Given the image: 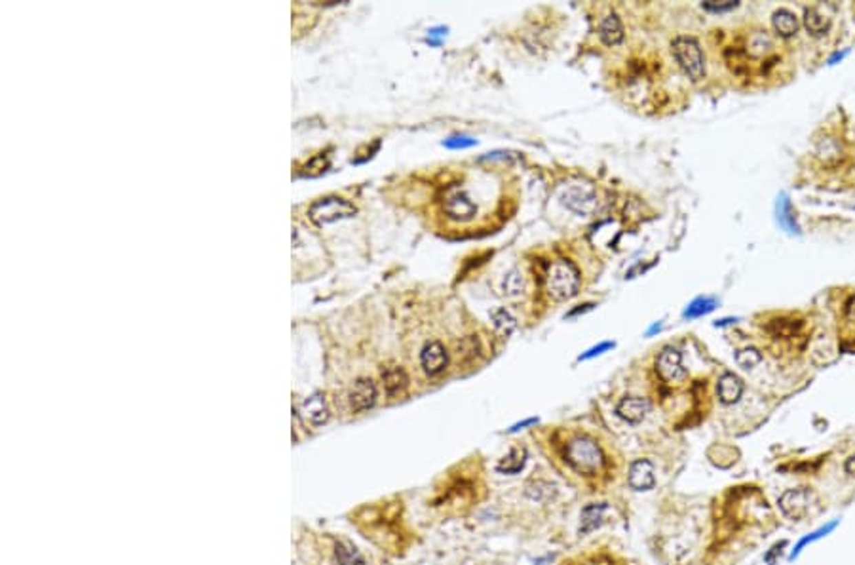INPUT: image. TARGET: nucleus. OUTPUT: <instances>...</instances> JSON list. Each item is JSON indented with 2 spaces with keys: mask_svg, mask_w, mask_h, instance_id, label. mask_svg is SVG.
Returning <instances> with one entry per match:
<instances>
[{
  "mask_svg": "<svg viewBox=\"0 0 855 565\" xmlns=\"http://www.w3.org/2000/svg\"><path fill=\"white\" fill-rule=\"evenodd\" d=\"M580 282H582V276H580L578 267L569 259H557L555 263H551L546 274V289L555 301L572 299L578 294Z\"/></svg>",
  "mask_w": 855,
  "mask_h": 565,
  "instance_id": "nucleus-1",
  "label": "nucleus"
},
{
  "mask_svg": "<svg viewBox=\"0 0 855 565\" xmlns=\"http://www.w3.org/2000/svg\"><path fill=\"white\" fill-rule=\"evenodd\" d=\"M564 457L572 469L586 476L597 474L604 464V457H602L599 444L587 436H576L570 440L564 449Z\"/></svg>",
  "mask_w": 855,
  "mask_h": 565,
  "instance_id": "nucleus-2",
  "label": "nucleus"
},
{
  "mask_svg": "<svg viewBox=\"0 0 855 565\" xmlns=\"http://www.w3.org/2000/svg\"><path fill=\"white\" fill-rule=\"evenodd\" d=\"M673 56L684 74L690 80H701L705 76V56L701 46L694 37H677L671 44Z\"/></svg>",
  "mask_w": 855,
  "mask_h": 565,
  "instance_id": "nucleus-3",
  "label": "nucleus"
},
{
  "mask_svg": "<svg viewBox=\"0 0 855 565\" xmlns=\"http://www.w3.org/2000/svg\"><path fill=\"white\" fill-rule=\"evenodd\" d=\"M356 214L357 207L341 196H325V198L316 200L308 209L310 221H314L319 227L341 221V219H350Z\"/></svg>",
  "mask_w": 855,
  "mask_h": 565,
  "instance_id": "nucleus-4",
  "label": "nucleus"
},
{
  "mask_svg": "<svg viewBox=\"0 0 855 565\" xmlns=\"http://www.w3.org/2000/svg\"><path fill=\"white\" fill-rule=\"evenodd\" d=\"M441 206H443L445 215L451 221H456V223H469V221H474L475 215H477V204H475L472 196L462 187H458V185L449 187L445 191Z\"/></svg>",
  "mask_w": 855,
  "mask_h": 565,
  "instance_id": "nucleus-5",
  "label": "nucleus"
},
{
  "mask_svg": "<svg viewBox=\"0 0 855 565\" xmlns=\"http://www.w3.org/2000/svg\"><path fill=\"white\" fill-rule=\"evenodd\" d=\"M561 204L572 214L576 215H593L599 207V198L597 192L589 187V185H569L564 187L561 192Z\"/></svg>",
  "mask_w": 855,
  "mask_h": 565,
  "instance_id": "nucleus-6",
  "label": "nucleus"
},
{
  "mask_svg": "<svg viewBox=\"0 0 855 565\" xmlns=\"http://www.w3.org/2000/svg\"><path fill=\"white\" fill-rule=\"evenodd\" d=\"M656 371L662 377V381L667 384H679L688 377V371L682 366L681 352L673 347H665L664 351L657 354Z\"/></svg>",
  "mask_w": 855,
  "mask_h": 565,
  "instance_id": "nucleus-7",
  "label": "nucleus"
},
{
  "mask_svg": "<svg viewBox=\"0 0 855 565\" xmlns=\"http://www.w3.org/2000/svg\"><path fill=\"white\" fill-rule=\"evenodd\" d=\"M420 364L424 373L430 377L443 373L445 367L449 364V352L439 341H430L424 345V349L420 352Z\"/></svg>",
  "mask_w": 855,
  "mask_h": 565,
  "instance_id": "nucleus-8",
  "label": "nucleus"
},
{
  "mask_svg": "<svg viewBox=\"0 0 855 565\" xmlns=\"http://www.w3.org/2000/svg\"><path fill=\"white\" fill-rule=\"evenodd\" d=\"M779 508H781L785 516L791 517V520H802L807 514V508H810V491L804 487L787 489L779 497Z\"/></svg>",
  "mask_w": 855,
  "mask_h": 565,
  "instance_id": "nucleus-9",
  "label": "nucleus"
},
{
  "mask_svg": "<svg viewBox=\"0 0 855 565\" xmlns=\"http://www.w3.org/2000/svg\"><path fill=\"white\" fill-rule=\"evenodd\" d=\"M374 402H377L374 382L371 379H357L354 382V387H352V392H350V407L356 413H361V411L371 409L374 406Z\"/></svg>",
  "mask_w": 855,
  "mask_h": 565,
  "instance_id": "nucleus-10",
  "label": "nucleus"
},
{
  "mask_svg": "<svg viewBox=\"0 0 855 565\" xmlns=\"http://www.w3.org/2000/svg\"><path fill=\"white\" fill-rule=\"evenodd\" d=\"M629 486L633 487L635 491H650L656 486V476H654V464L648 459H637L631 462L629 466Z\"/></svg>",
  "mask_w": 855,
  "mask_h": 565,
  "instance_id": "nucleus-11",
  "label": "nucleus"
},
{
  "mask_svg": "<svg viewBox=\"0 0 855 565\" xmlns=\"http://www.w3.org/2000/svg\"><path fill=\"white\" fill-rule=\"evenodd\" d=\"M650 411V402L641 396H627L616 406L618 417H622L624 421L631 422V424H639L644 421V417Z\"/></svg>",
  "mask_w": 855,
  "mask_h": 565,
  "instance_id": "nucleus-12",
  "label": "nucleus"
},
{
  "mask_svg": "<svg viewBox=\"0 0 855 565\" xmlns=\"http://www.w3.org/2000/svg\"><path fill=\"white\" fill-rule=\"evenodd\" d=\"M302 415L314 427H321L324 422H327V419H329V407H327L324 394L316 392L310 398L304 400L302 402Z\"/></svg>",
  "mask_w": 855,
  "mask_h": 565,
  "instance_id": "nucleus-13",
  "label": "nucleus"
},
{
  "mask_svg": "<svg viewBox=\"0 0 855 565\" xmlns=\"http://www.w3.org/2000/svg\"><path fill=\"white\" fill-rule=\"evenodd\" d=\"M717 394L722 404H736L737 400L743 394V381L734 373L721 375V379L717 382Z\"/></svg>",
  "mask_w": 855,
  "mask_h": 565,
  "instance_id": "nucleus-14",
  "label": "nucleus"
},
{
  "mask_svg": "<svg viewBox=\"0 0 855 565\" xmlns=\"http://www.w3.org/2000/svg\"><path fill=\"white\" fill-rule=\"evenodd\" d=\"M599 37L606 46H616L624 40V25L616 14H610L599 25Z\"/></svg>",
  "mask_w": 855,
  "mask_h": 565,
  "instance_id": "nucleus-15",
  "label": "nucleus"
},
{
  "mask_svg": "<svg viewBox=\"0 0 855 565\" xmlns=\"http://www.w3.org/2000/svg\"><path fill=\"white\" fill-rule=\"evenodd\" d=\"M382 381H384V389L388 392V396H396V394L407 389L409 379H407V373L401 367L390 366L382 371Z\"/></svg>",
  "mask_w": 855,
  "mask_h": 565,
  "instance_id": "nucleus-16",
  "label": "nucleus"
},
{
  "mask_svg": "<svg viewBox=\"0 0 855 565\" xmlns=\"http://www.w3.org/2000/svg\"><path fill=\"white\" fill-rule=\"evenodd\" d=\"M772 23H774V29L777 31V34H781L785 39L796 34L800 27L796 16L792 12H789V10H777L774 17H772Z\"/></svg>",
  "mask_w": 855,
  "mask_h": 565,
  "instance_id": "nucleus-17",
  "label": "nucleus"
},
{
  "mask_svg": "<svg viewBox=\"0 0 855 565\" xmlns=\"http://www.w3.org/2000/svg\"><path fill=\"white\" fill-rule=\"evenodd\" d=\"M525 287H527V280H525L519 269H511L509 272H506V276L502 280V294L506 297H509V299L521 297L525 294Z\"/></svg>",
  "mask_w": 855,
  "mask_h": 565,
  "instance_id": "nucleus-18",
  "label": "nucleus"
},
{
  "mask_svg": "<svg viewBox=\"0 0 855 565\" xmlns=\"http://www.w3.org/2000/svg\"><path fill=\"white\" fill-rule=\"evenodd\" d=\"M491 320L492 326H494V331L500 337H509V335L514 333L515 326H517V320H515L514 314L507 311V309H496V311H492Z\"/></svg>",
  "mask_w": 855,
  "mask_h": 565,
  "instance_id": "nucleus-19",
  "label": "nucleus"
},
{
  "mask_svg": "<svg viewBox=\"0 0 855 565\" xmlns=\"http://www.w3.org/2000/svg\"><path fill=\"white\" fill-rule=\"evenodd\" d=\"M525 461H527V451L522 447H515L498 462L496 470L502 474H517L525 466Z\"/></svg>",
  "mask_w": 855,
  "mask_h": 565,
  "instance_id": "nucleus-20",
  "label": "nucleus"
},
{
  "mask_svg": "<svg viewBox=\"0 0 855 565\" xmlns=\"http://www.w3.org/2000/svg\"><path fill=\"white\" fill-rule=\"evenodd\" d=\"M804 25H806L807 32H812L814 37H821V34L829 31L831 21H829V17L823 16L817 8H810L804 14Z\"/></svg>",
  "mask_w": 855,
  "mask_h": 565,
  "instance_id": "nucleus-21",
  "label": "nucleus"
},
{
  "mask_svg": "<svg viewBox=\"0 0 855 565\" xmlns=\"http://www.w3.org/2000/svg\"><path fill=\"white\" fill-rule=\"evenodd\" d=\"M840 322H842V327H840L842 337L847 341H855V294L844 302Z\"/></svg>",
  "mask_w": 855,
  "mask_h": 565,
  "instance_id": "nucleus-22",
  "label": "nucleus"
},
{
  "mask_svg": "<svg viewBox=\"0 0 855 565\" xmlns=\"http://www.w3.org/2000/svg\"><path fill=\"white\" fill-rule=\"evenodd\" d=\"M602 510L604 504H589L582 510V524H580V533H589L595 527L601 524Z\"/></svg>",
  "mask_w": 855,
  "mask_h": 565,
  "instance_id": "nucleus-23",
  "label": "nucleus"
},
{
  "mask_svg": "<svg viewBox=\"0 0 855 565\" xmlns=\"http://www.w3.org/2000/svg\"><path fill=\"white\" fill-rule=\"evenodd\" d=\"M335 556H337L339 565H365L361 554L350 542H339L337 548H335Z\"/></svg>",
  "mask_w": 855,
  "mask_h": 565,
  "instance_id": "nucleus-24",
  "label": "nucleus"
},
{
  "mask_svg": "<svg viewBox=\"0 0 855 565\" xmlns=\"http://www.w3.org/2000/svg\"><path fill=\"white\" fill-rule=\"evenodd\" d=\"M777 221H779V225L783 227L785 231L799 232V227L794 223V215L791 214V204H789V200H787L785 194H781L777 198Z\"/></svg>",
  "mask_w": 855,
  "mask_h": 565,
  "instance_id": "nucleus-25",
  "label": "nucleus"
},
{
  "mask_svg": "<svg viewBox=\"0 0 855 565\" xmlns=\"http://www.w3.org/2000/svg\"><path fill=\"white\" fill-rule=\"evenodd\" d=\"M836 526H838V520H834V522H831V524H827V526H823V527H819L817 531H814V533H810V535H807V537H804V539H800L799 544L794 546V550H792V552H791V556H789V562H792L794 557L799 556L800 552L804 550V546H807V544H812V542H816V541H819V539H823V537H827V535L831 533L832 529H834V527H836Z\"/></svg>",
  "mask_w": 855,
  "mask_h": 565,
  "instance_id": "nucleus-26",
  "label": "nucleus"
},
{
  "mask_svg": "<svg viewBox=\"0 0 855 565\" xmlns=\"http://www.w3.org/2000/svg\"><path fill=\"white\" fill-rule=\"evenodd\" d=\"M717 307V301L712 297H697L696 301L688 305V309L684 311V318H699L704 314H709Z\"/></svg>",
  "mask_w": 855,
  "mask_h": 565,
  "instance_id": "nucleus-27",
  "label": "nucleus"
},
{
  "mask_svg": "<svg viewBox=\"0 0 855 565\" xmlns=\"http://www.w3.org/2000/svg\"><path fill=\"white\" fill-rule=\"evenodd\" d=\"M760 362H762V354L754 347H747V349L736 352V364L739 367H743V369H752V367L759 366Z\"/></svg>",
  "mask_w": 855,
  "mask_h": 565,
  "instance_id": "nucleus-28",
  "label": "nucleus"
},
{
  "mask_svg": "<svg viewBox=\"0 0 855 565\" xmlns=\"http://www.w3.org/2000/svg\"><path fill=\"white\" fill-rule=\"evenodd\" d=\"M327 167H329V160H327V156H325V154H317V156H314V158L308 160V162L304 164L301 174L302 176L316 177V176H319V174H324Z\"/></svg>",
  "mask_w": 855,
  "mask_h": 565,
  "instance_id": "nucleus-29",
  "label": "nucleus"
},
{
  "mask_svg": "<svg viewBox=\"0 0 855 565\" xmlns=\"http://www.w3.org/2000/svg\"><path fill=\"white\" fill-rule=\"evenodd\" d=\"M701 6H704L707 12H715V14H721V12H730V10L737 8V2L736 0H728V2H701Z\"/></svg>",
  "mask_w": 855,
  "mask_h": 565,
  "instance_id": "nucleus-30",
  "label": "nucleus"
},
{
  "mask_svg": "<svg viewBox=\"0 0 855 565\" xmlns=\"http://www.w3.org/2000/svg\"><path fill=\"white\" fill-rule=\"evenodd\" d=\"M475 143H477V141L472 139V137L452 136L445 141V147H449V149H467V147H474Z\"/></svg>",
  "mask_w": 855,
  "mask_h": 565,
  "instance_id": "nucleus-31",
  "label": "nucleus"
},
{
  "mask_svg": "<svg viewBox=\"0 0 855 565\" xmlns=\"http://www.w3.org/2000/svg\"><path fill=\"white\" fill-rule=\"evenodd\" d=\"M610 349H614V342H609V341L601 342V345H597V347H593V349H589V351H587L586 354H582V356H580V360L595 358V356H599V354L610 351Z\"/></svg>",
  "mask_w": 855,
  "mask_h": 565,
  "instance_id": "nucleus-32",
  "label": "nucleus"
},
{
  "mask_svg": "<svg viewBox=\"0 0 855 565\" xmlns=\"http://www.w3.org/2000/svg\"><path fill=\"white\" fill-rule=\"evenodd\" d=\"M785 544H787V542H781V544H776V546H774V548L770 550L768 554H766V556H764V559H766V562H768L770 565H774V564H776V556H777V554H781V548H783Z\"/></svg>",
  "mask_w": 855,
  "mask_h": 565,
  "instance_id": "nucleus-33",
  "label": "nucleus"
},
{
  "mask_svg": "<svg viewBox=\"0 0 855 565\" xmlns=\"http://www.w3.org/2000/svg\"><path fill=\"white\" fill-rule=\"evenodd\" d=\"M536 422H538V419H536V417H532V419H527V421L517 422V424H514V427L509 429V432H517V430L525 429V427H531V424H536Z\"/></svg>",
  "mask_w": 855,
  "mask_h": 565,
  "instance_id": "nucleus-34",
  "label": "nucleus"
},
{
  "mask_svg": "<svg viewBox=\"0 0 855 565\" xmlns=\"http://www.w3.org/2000/svg\"><path fill=\"white\" fill-rule=\"evenodd\" d=\"M844 469H846L847 474H852V476H855V455H852V457L847 459L846 464H844Z\"/></svg>",
  "mask_w": 855,
  "mask_h": 565,
  "instance_id": "nucleus-35",
  "label": "nucleus"
}]
</instances>
